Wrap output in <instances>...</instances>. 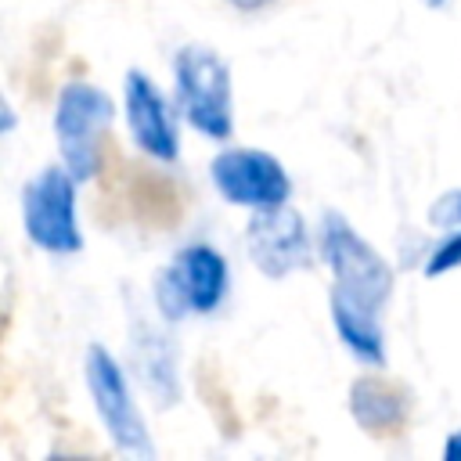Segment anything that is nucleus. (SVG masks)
Listing matches in <instances>:
<instances>
[{
  "mask_svg": "<svg viewBox=\"0 0 461 461\" xmlns=\"http://www.w3.org/2000/svg\"><path fill=\"white\" fill-rule=\"evenodd\" d=\"M321 256L335 274V292L353 299L357 306L382 310L393 292L389 263L353 230V223L339 212H328L321 223Z\"/></svg>",
  "mask_w": 461,
  "mask_h": 461,
  "instance_id": "nucleus-1",
  "label": "nucleus"
},
{
  "mask_svg": "<svg viewBox=\"0 0 461 461\" xmlns=\"http://www.w3.org/2000/svg\"><path fill=\"white\" fill-rule=\"evenodd\" d=\"M176 97L194 130L212 140H227L234 130V101H230V68L216 50L187 43L176 54Z\"/></svg>",
  "mask_w": 461,
  "mask_h": 461,
  "instance_id": "nucleus-2",
  "label": "nucleus"
},
{
  "mask_svg": "<svg viewBox=\"0 0 461 461\" xmlns=\"http://www.w3.org/2000/svg\"><path fill=\"white\" fill-rule=\"evenodd\" d=\"M227 285H230L227 259L212 245L198 241L180 249L173 263L158 270L155 303L169 321H180L184 313H212L223 303Z\"/></svg>",
  "mask_w": 461,
  "mask_h": 461,
  "instance_id": "nucleus-3",
  "label": "nucleus"
},
{
  "mask_svg": "<svg viewBox=\"0 0 461 461\" xmlns=\"http://www.w3.org/2000/svg\"><path fill=\"white\" fill-rule=\"evenodd\" d=\"M115 115L104 90L90 83H68L54 108V133L61 140V158L76 180H90L101 169V137Z\"/></svg>",
  "mask_w": 461,
  "mask_h": 461,
  "instance_id": "nucleus-4",
  "label": "nucleus"
},
{
  "mask_svg": "<svg viewBox=\"0 0 461 461\" xmlns=\"http://www.w3.org/2000/svg\"><path fill=\"white\" fill-rule=\"evenodd\" d=\"M22 220L25 234L43 252L65 256L83 249V234L76 223V176L68 173V166H47L25 184Z\"/></svg>",
  "mask_w": 461,
  "mask_h": 461,
  "instance_id": "nucleus-5",
  "label": "nucleus"
},
{
  "mask_svg": "<svg viewBox=\"0 0 461 461\" xmlns=\"http://www.w3.org/2000/svg\"><path fill=\"white\" fill-rule=\"evenodd\" d=\"M86 385H90L97 418H101L104 432L112 436V443L122 450H133V454H151L148 429H144V418L133 403L126 375L115 364V357L97 342L86 349Z\"/></svg>",
  "mask_w": 461,
  "mask_h": 461,
  "instance_id": "nucleus-6",
  "label": "nucleus"
},
{
  "mask_svg": "<svg viewBox=\"0 0 461 461\" xmlns=\"http://www.w3.org/2000/svg\"><path fill=\"white\" fill-rule=\"evenodd\" d=\"M209 173H212L216 191L227 202H238L249 209H277L292 194V180H288L285 166L267 151L227 148L212 158Z\"/></svg>",
  "mask_w": 461,
  "mask_h": 461,
  "instance_id": "nucleus-7",
  "label": "nucleus"
},
{
  "mask_svg": "<svg viewBox=\"0 0 461 461\" xmlns=\"http://www.w3.org/2000/svg\"><path fill=\"white\" fill-rule=\"evenodd\" d=\"M249 252L267 277H285L310 267V230L288 205L256 209L249 220Z\"/></svg>",
  "mask_w": 461,
  "mask_h": 461,
  "instance_id": "nucleus-8",
  "label": "nucleus"
},
{
  "mask_svg": "<svg viewBox=\"0 0 461 461\" xmlns=\"http://www.w3.org/2000/svg\"><path fill=\"white\" fill-rule=\"evenodd\" d=\"M122 101H126V122L140 151H148L158 162H173L180 155V137H176V119L162 90L151 83L144 72H126L122 83Z\"/></svg>",
  "mask_w": 461,
  "mask_h": 461,
  "instance_id": "nucleus-9",
  "label": "nucleus"
},
{
  "mask_svg": "<svg viewBox=\"0 0 461 461\" xmlns=\"http://www.w3.org/2000/svg\"><path fill=\"white\" fill-rule=\"evenodd\" d=\"M349 414L357 418V425H364L371 432L396 429L407 418V393L378 375L357 378L349 385Z\"/></svg>",
  "mask_w": 461,
  "mask_h": 461,
  "instance_id": "nucleus-10",
  "label": "nucleus"
},
{
  "mask_svg": "<svg viewBox=\"0 0 461 461\" xmlns=\"http://www.w3.org/2000/svg\"><path fill=\"white\" fill-rule=\"evenodd\" d=\"M331 321H335L339 339L353 349V357H360L367 364H385V339H382L375 310L357 306L353 299L331 292Z\"/></svg>",
  "mask_w": 461,
  "mask_h": 461,
  "instance_id": "nucleus-11",
  "label": "nucleus"
},
{
  "mask_svg": "<svg viewBox=\"0 0 461 461\" xmlns=\"http://www.w3.org/2000/svg\"><path fill=\"white\" fill-rule=\"evenodd\" d=\"M429 220L436 227H443V238L439 245L425 256V274L429 277H439L454 267H461V191H447L432 209H429Z\"/></svg>",
  "mask_w": 461,
  "mask_h": 461,
  "instance_id": "nucleus-12",
  "label": "nucleus"
},
{
  "mask_svg": "<svg viewBox=\"0 0 461 461\" xmlns=\"http://www.w3.org/2000/svg\"><path fill=\"white\" fill-rule=\"evenodd\" d=\"M133 353H137V364H140V371H144L140 378L148 382V389H151L158 400H176V364H173V357H169V342H166L158 331L144 328V339H140V331H137Z\"/></svg>",
  "mask_w": 461,
  "mask_h": 461,
  "instance_id": "nucleus-13",
  "label": "nucleus"
},
{
  "mask_svg": "<svg viewBox=\"0 0 461 461\" xmlns=\"http://www.w3.org/2000/svg\"><path fill=\"white\" fill-rule=\"evenodd\" d=\"M443 457H447V461H461V429L450 432V439L443 443Z\"/></svg>",
  "mask_w": 461,
  "mask_h": 461,
  "instance_id": "nucleus-14",
  "label": "nucleus"
},
{
  "mask_svg": "<svg viewBox=\"0 0 461 461\" xmlns=\"http://www.w3.org/2000/svg\"><path fill=\"white\" fill-rule=\"evenodd\" d=\"M425 4H429V7H443L447 0H425Z\"/></svg>",
  "mask_w": 461,
  "mask_h": 461,
  "instance_id": "nucleus-15",
  "label": "nucleus"
}]
</instances>
